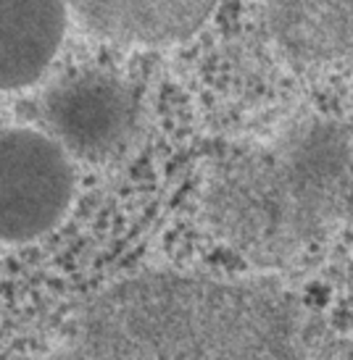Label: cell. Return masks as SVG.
I'll return each mask as SVG.
<instances>
[{
  "mask_svg": "<svg viewBox=\"0 0 353 360\" xmlns=\"http://www.w3.org/2000/svg\"><path fill=\"white\" fill-rule=\"evenodd\" d=\"M58 360H298V329L272 287L148 274L95 297Z\"/></svg>",
  "mask_w": 353,
  "mask_h": 360,
  "instance_id": "6da1fadb",
  "label": "cell"
},
{
  "mask_svg": "<svg viewBox=\"0 0 353 360\" xmlns=\"http://www.w3.org/2000/svg\"><path fill=\"white\" fill-rule=\"evenodd\" d=\"M353 153L345 129L306 121L285 137L227 158L206 210L233 250L253 263H283L311 245L348 205Z\"/></svg>",
  "mask_w": 353,
  "mask_h": 360,
  "instance_id": "7a4b0ae2",
  "label": "cell"
},
{
  "mask_svg": "<svg viewBox=\"0 0 353 360\" xmlns=\"http://www.w3.org/2000/svg\"><path fill=\"white\" fill-rule=\"evenodd\" d=\"M74 192L69 153L32 129L0 131V242H30L56 226Z\"/></svg>",
  "mask_w": 353,
  "mask_h": 360,
  "instance_id": "3957f363",
  "label": "cell"
},
{
  "mask_svg": "<svg viewBox=\"0 0 353 360\" xmlns=\"http://www.w3.org/2000/svg\"><path fill=\"white\" fill-rule=\"evenodd\" d=\"M42 113L63 150L85 160H103L116 155L135 134L140 101L119 77L82 71L53 84Z\"/></svg>",
  "mask_w": 353,
  "mask_h": 360,
  "instance_id": "277c9868",
  "label": "cell"
},
{
  "mask_svg": "<svg viewBox=\"0 0 353 360\" xmlns=\"http://www.w3.org/2000/svg\"><path fill=\"white\" fill-rule=\"evenodd\" d=\"M219 0H69L87 27L121 45H172L201 27Z\"/></svg>",
  "mask_w": 353,
  "mask_h": 360,
  "instance_id": "5b68a950",
  "label": "cell"
},
{
  "mask_svg": "<svg viewBox=\"0 0 353 360\" xmlns=\"http://www.w3.org/2000/svg\"><path fill=\"white\" fill-rule=\"evenodd\" d=\"M63 32V0H0V90H19L40 79L58 53Z\"/></svg>",
  "mask_w": 353,
  "mask_h": 360,
  "instance_id": "8992f818",
  "label": "cell"
},
{
  "mask_svg": "<svg viewBox=\"0 0 353 360\" xmlns=\"http://www.w3.org/2000/svg\"><path fill=\"white\" fill-rule=\"evenodd\" d=\"M274 45L295 63H327L353 51V0H264Z\"/></svg>",
  "mask_w": 353,
  "mask_h": 360,
  "instance_id": "52a82bcc",
  "label": "cell"
}]
</instances>
